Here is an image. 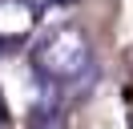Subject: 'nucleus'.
<instances>
[{
	"mask_svg": "<svg viewBox=\"0 0 133 129\" xmlns=\"http://www.w3.org/2000/svg\"><path fill=\"white\" fill-rule=\"evenodd\" d=\"M32 64L52 85H77L93 69V40L81 28H52L32 48Z\"/></svg>",
	"mask_w": 133,
	"mask_h": 129,
	"instance_id": "nucleus-1",
	"label": "nucleus"
},
{
	"mask_svg": "<svg viewBox=\"0 0 133 129\" xmlns=\"http://www.w3.org/2000/svg\"><path fill=\"white\" fill-rule=\"evenodd\" d=\"M24 4H44V0H24Z\"/></svg>",
	"mask_w": 133,
	"mask_h": 129,
	"instance_id": "nucleus-2",
	"label": "nucleus"
}]
</instances>
